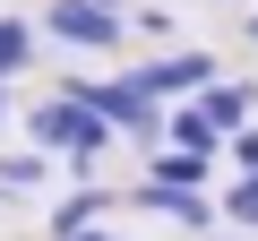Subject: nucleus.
I'll return each mask as SVG.
<instances>
[{
    "label": "nucleus",
    "mask_w": 258,
    "mask_h": 241,
    "mask_svg": "<svg viewBox=\"0 0 258 241\" xmlns=\"http://www.w3.org/2000/svg\"><path fill=\"white\" fill-rule=\"evenodd\" d=\"M112 138H120V130H112V120H103L86 95H69L60 78H52V86L26 103V147H43V155H52L69 181H103V155H112Z\"/></svg>",
    "instance_id": "f257e3e1"
},
{
    "label": "nucleus",
    "mask_w": 258,
    "mask_h": 241,
    "mask_svg": "<svg viewBox=\"0 0 258 241\" xmlns=\"http://www.w3.org/2000/svg\"><path fill=\"white\" fill-rule=\"evenodd\" d=\"M35 26L78 61H120V43H129V9H112V0H43Z\"/></svg>",
    "instance_id": "f03ea898"
},
{
    "label": "nucleus",
    "mask_w": 258,
    "mask_h": 241,
    "mask_svg": "<svg viewBox=\"0 0 258 241\" xmlns=\"http://www.w3.org/2000/svg\"><path fill=\"white\" fill-rule=\"evenodd\" d=\"M60 86H69V95H86V103L112 120L129 147H147V155L164 147V112H172V103H155V95L129 78V69H112V78H60Z\"/></svg>",
    "instance_id": "7ed1b4c3"
},
{
    "label": "nucleus",
    "mask_w": 258,
    "mask_h": 241,
    "mask_svg": "<svg viewBox=\"0 0 258 241\" xmlns=\"http://www.w3.org/2000/svg\"><path fill=\"white\" fill-rule=\"evenodd\" d=\"M129 78H138L155 103H189L198 86H215V78H224V61H215L207 43H164L155 61H129Z\"/></svg>",
    "instance_id": "20e7f679"
},
{
    "label": "nucleus",
    "mask_w": 258,
    "mask_h": 241,
    "mask_svg": "<svg viewBox=\"0 0 258 241\" xmlns=\"http://www.w3.org/2000/svg\"><path fill=\"white\" fill-rule=\"evenodd\" d=\"M120 207H147V215H164L172 232H215L224 224V198H207V190H172V181H129L120 190Z\"/></svg>",
    "instance_id": "39448f33"
},
{
    "label": "nucleus",
    "mask_w": 258,
    "mask_h": 241,
    "mask_svg": "<svg viewBox=\"0 0 258 241\" xmlns=\"http://www.w3.org/2000/svg\"><path fill=\"white\" fill-rule=\"evenodd\" d=\"M120 215V190L112 181H69V190H52V207H43V241H78V232H95V224H112Z\"/></svg>",
    "instance_id": "423d86ee"
},
{
    "label": "nucleus",
    "mask_w": 258,
    "mask_h": 241,
    "mask_svg": "<svg viewBox=\"0 0 258 241\" xmlns=\"http://www.w3.org/2000/svg\"><path fill=\"white\" fill-rule=\"evenodd\" d=\"M189 103H198V112L215 120V130L232 138V130H241V120H258V78H215V86H198Z\"/></svg>",
    "instance_id": "0eeeda50"
},
{
    "label": "nucleus",
    "mask_w": 258,
    "mask_h": 241,
    "mask_svg": "<svg viewBox=\"0 0 258 241\" xmlns=\"http://www.w3.org/2000/svg\"><path fill=\"white\" fill-rule=\"evenodd\" d=\"M52 181H60V164H52L43 147L0 155V198H52Z\"/></svg>",
    "instance_id": "6e6552de"
},
{
    "label": "nucleus",
    "mask_w": 258,
    "mask_h": 241,
    "mask_svg": "<svg viewBox=\"0 0 258 241\" xmlns=\"http://www.w3.org/2000/svg\"><path fill=\"white\" fill-rule=\"evenodd\" d=\"M164 147H181V155H215V164H224V130H215L198 103H172V112H164Z\"/></svg>",
    "instance_id": "1a4fd4ad"
},
{
    "label": "nucleus",
    "mask_w": 258,
    "mask_h": 241,
    "mask_svg": "<svg viewBox=\"0 0 258 241\" xmlns=\"http://www.w3.org/2000/svg\"><path fill=\"white\" fill-rule=\"evenodd\" d=\"M35 52H43V26L35 18H0V78H9V86L35 69Z\"/></svg>",
    "instance_id": "9d476101"
},
{
    "label": "nucleus",
    "mask_w": 258,
    "mask_h": 241,
    "mask_svg": "<svg viewBox=\"0 0 258 241\" xmlns=\"http://www.w3.org/2000/svg\"><path fill=\"white\" fill-rule=\"evenodd\" d=\"M147 181H172V190H207V181H215V155H181V147H155V155H147Z\"/></svg>",
    "instance_id": "9b49d317"
},
{
    "label": "nucleus",
    "mask_w": 258,
    "mask_h": 241,
    "mask_svg": "<svg viewBox=\"0 0 258 241\" xmlns=\"http://www.w3.org/2000/svg\"><path fill=\"white\" fill-rule=\"evenodd\" d=\"M224 224H241V241L258 232V172H232V190H224Z\"/></svg>",
    "instance_id": "f8f14e48"
},
{
    "label": "nucleus",
    "mask_w": 258,
    "mask_h": 241,
    "mask_svg": "<svg viewBox=\"0 0 258 241\" xmlns=\"http://www.w3.org/2000/svg\"><path fill=\"white\" fill-rule=\"evenodd\" d=\"M129 35H147V43H172V9H155V0H138V9H129Z\"/></svg>",
    "instance_id": "ddd939ff"
},
{
    "label": "nucleus",
    "mask_w": 258,
    "mask_h": 241,
    "mask_svg": "<svg viewBox=\"0 0 258 241\" xmlns=\"http://www.w3.org/2000/svg\"><path fill=\"white\" fill-rule=\"evenodd\" d=\"M224 164L232 172H258V120H241V130L224 138Z\"/></svg>",
    "instance_id": "4468645a"
},
{
    "label": "nucleus",
    "mask_w": 258,
    "mask_h": 241,
    "mask_svg": "<svg viewBox=\"0 0 258 241\" xmlns=\"http://www.w3.org/2000/svg\"><path fill=\"white\" fill-rule=\"evenodd\" d=\"M78 241H129V232H120V224H95V232H78Z\"/></svg>",
    "instance_id": "2eb2a0df"
},
{
    "label": "nucleus",
    "mask_w": 258,
    "mask_h": 241,
    "mask_svg": "<svg viewBox=\"0 0 258 241\" xmlns=\"http://www.w3.org/2000/svg\"><path fill=\"white\" fill-rule=\"evenodd\" d=\"M9 120H18V103H9V78H0V130H9Z\"/></svg>",
    "instance_id": "dca6fc26"
},
{
    "label": "nucleus",
    "mask_w": 258,
    "mask_h": 241,
    "mask_svg": "<svg viewBox=\"0 0 258 241\" xmlns=\"http://www.w3.org/2000/svg\"><path fill=\"white\" fill-rule=\"evenodd\" d=\"M241 35H249V43H258V9H249V18H241Z\"/></svg>",
    "instance_id": "f3484780"
},
{
    "label": "nucleus",
    "mask_w": 258,
    "mask_h": 241,
    "mask_svg": "<svg viewBox=\"0 0 258 241\" xmlns=\"http://www.w3.org/2000/svg\"><path fill=\"white\" fill-rule=\"evenodd\" d=\"M112 9H138V0H112Z\"/></svg>",
    "instance_id": "a211bd4d"
}]
</instances>
